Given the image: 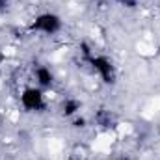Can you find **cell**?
I'll return each mask as SVG.
<instances>
[{"instance_id": "8", "label": "cell", "mask_w": 160, "mask_h": 160, "mask_svg": "<svg viewBox=\"0 0 160 160\" xmlns=\"http://www.w3.org/2000/svg\"><path fill=\"white\" fill-rule=\"evenodd\" d=\"M106 160H130V158H127V157H112V158H106Z\"/></svg>"}, {"instance_id": "7", "label": "cell", "mask_w": 160, "mask_h": 160, "mask_svg": "<svg viewBox=\"0 0 160 160\" xmlns=\"http://www.w3.org/2000/svg\"><path fill=\"white\" fill-rule=\"evenodd\" d=\"M8 6H9V0H0V13H2Z\"/></svg>"}, {"instance_id": "4", "label": "cell", "mask_w": 160, "mask_h": 160, "mask_svg": "<svg viewBox=\"0 0 160 160\" xmlns=\"http://www.w3.org/2000/svg\"><path fill=\"white\" fill-rule=\"evenodd\" d=\"M34 78H36V86H39L41 89H48L54 86V73L47 65H38L34 69Z\"/></svg>"}, {"instance_id": "1", "label": "cell", "mask_w": 160, "mask_h": 160, "mask_svg": "<svg viewBox=\"0 0 160 160\" xmlns=\"http://www.w3.org/2000/svg\"><path fill=\"white\" fill-rule=\"evenodd\" d=\"M82 48H84V50H82V56H84V60L89 63L91 71L101 78L102 84H106V86H114L116 80H118V69H116L114 62H112L108 56L91 50L88 45H82Z\"/></svg>"}, {"instance_id": "2", "label": "cell", "mask_w": 160, "mask_h": 160, "mask_svg": "<svg viewBox=\"0 0 160 160\" xmlns=\"http://www.w3.org/2000/svg\"><path fill=\"white\" fill-rule=\"evenodd\" d=\"M62 28H63V21L54 11H43L39 15H36L28 24L30 34H41V36H48V38L60 34Z\"/></svg>"}, {"instance_id": "6", "label": "cell", "mask_w": 160, "mask_h": 160, "mask_svg": "<svg viewBox=\"0 0 160 160\" xmlns=\"http://www.w3.org/2000/svg\"><path fill=\"white\" fill-rule=\"evenodd\" d=\"M114 2H118L121 6H134L136 4V0H114Z\"/></svg>"}, {"instance_id": "3", "label": "cell", "mask_w": 160, "mask_h": 160, "mask_svg": "<svg viewBox=\"0 0 160 160\" xmlns=\"http://www.w3.org/2000/svg\"><path fill=\"white\" fill-rule=\"evenodd\" d=\"M19 102L22 106L24 112L28 114H41L47 110V97H45V89H41L39 86H26L21 95H19Z\"/></svg>"}, {"instance_id": "5", "label": "cell", "mask_w": 160, "mask_h": 160, "mask_svg": "<svg viewBox=\"0 0 160 160\" xmlns=\"http://www.w3.org/2000/svg\"><path fill=\"white\" fill-rule=\"evenodd\" d=\"M80 110V102L77 99H65L63 101V104H62V114H63V118H73V116H77Z\"/></svg>"}]
</instances>
